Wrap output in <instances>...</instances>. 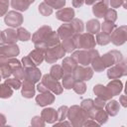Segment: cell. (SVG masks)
I'll use <instances>...</instances> for the list:
<instances>
[{
    "instance_id": "obj_6",
    "label": "cell",
    "mask_w": 127,
    "mask_h": 127,
    "mask_svg": "<svg viewBox=\"0 0 127 127\" xmlns=\"http://www.w3.org/2000/svg\"><path fill=\"white\" fill-rule=\"evenodd\" d=\"M127 75V65L124 63H118L107 71V76L110 79H118L121 76Z\"/></svg>"
},
{
    "instance_id": "obj_11",
    "label": "cell",
    "mask_w": 127,
    "mask_h": 127,
    "mask_svg": "<svg viewBox=\"0 0 127 127\" xmlns=\"http://www.w3.org/2000/svg\"><path fill=\"white\" fill-rule=\"evenodd\" d=\"M58 35H59L60 39H62V40H64L66 38L74 36L75 32H74V29H73L71 22L67 23V24H64L63 26H61L60 29L58 30Z\"/></svg>"
},
{
    "instance_id": "obj_17",
    "label": "cell",
    "mask_w": 127,
    "mask_h": 127,
    "mask_svg": "<svg viewBox=\"0 0 127 127\" xmlns=\"http://www.w3.org/2000/svg\"><path fill=\"white\" fill-rule=\"evenodd\" d=\"M55 97L52 93H50L49 91H44L42 92L40 95L37 96L36 98V101L39 105L41 106H45V105H48V104H51L53 101H54Z\"/></svg>"
},
{
    "instance_id": "obj_42",
    "label": "cell",
    "mask_w": 127,
    "mask_h": 127,
    "mask_svg": "<svg viewBox=\"0 0 127 127\" xmlns=\"http://www.w3.org/2000/svg\"><path fill=\"white\" fill-rule=\"evenodd\" d=\"M93 102L91 99H86V100H83L81 102V107L85 110V111H89L90 110V107L93 106Z\"/></svg>"
},
{
    "instance_id": "obj_24",
    "label": "cell",
    "mask_w": 127,
    "mask_h": 127,
    "mask_svg": "<svg viewBox=\"0 0 127 127\" xmlns=\"http://www.w3.org/2000/svg\"><path fill=\"white\" fill-rule=\"evenodd\" d=\"M99 29H100V25L97 20H94V19L89 20L86 24V30L90 34H95V33L97 34Z\"/></svg>"
},
{
    "instance_id": "obj_10",
    "label": "cell",
    "mask_w": 127,
    "mask_h": 127,
    "mask_svg": "<svg viewBox=\"0 0 127 127\" xmlns=\"http://www.w3.org/2000/svg\"><path fill=\"white\" fill-rule=\"evenodd\" d=\"M19 54V48L15 44H7L6 47H1V59H9Z\"/></svg>"
},
{
    "instance_id": "obj_43",
    "label": "cell",
    "mask_w": 127,
    "mask_h": 127,
    "mask_svg": "<svg viewBox=\"0 0 127 127\" xmlns=\"http://www.w3.org/2000/svg\"><path fill=\"white\" fill-rule=\"evenodd\" d=\"M122 3H123V0H110V4L113 8L119 7L120 5H122Z\"/></svg>"
},
{
    "instance_id": "obj_39",
    "label": "cell",
    "mask_w": 127,
    "mask_h": 127,
    "mask_svg": "<svg viewBox=\"0 0 127 127\" xmlns=\"http://www.w3.org/2000/svg\"><path fill=\"white\" fill-rule=\"evenodd\" d=\"M73 89L76 93L82 94L86 90V86H85V83L83 82V80H78L77 82H75L74 86H73Z\"/></svg>"
},
{
    "instance_id": "obj_19",
    "label": "cell",
    "mask_w": 127,
    "mask_h": 127,
    "mask_svg": "<svg viewBox=\"0 0 127 127\" xmlns=\"http://www.w3.org/2000/svg\"><path fill=\"white\" fill-rule=\"evenodd\" d=\"M62 66H63V69H64L65 74H68L70 72L73 73V71L76 68V62L72 58H65L63 61Z\"/></svg>"
},
{
    "instance_id": "obj_37",
    "label": "cell",
    "mask_w": 127,
    "mask_h": 127,
    "mask_svg": "<svg viewBox=\"0 0 127 127\" xmlns=\"http://www.w3.org/2000/svg\"><path fill=\"white\" fill-rule=\"evenodd\" d=\"M71 24H72V26H73L75 35H76V34H81V32H82V30H83L82 21L79 20V19H74V20L71 21Z\"/></svg>"
},
{
    "instance_id": "obj_45",
    "label": "cell",
    "mask_w": 127,
    "mask_h": 127,
    "mask_svg": "<svg viewBox=\"0 0 127 127\" xmlns=\"http://www.w3.org/2000/svg\"><path fill=\"white\" fill-rule=\"evenodd\" d=\"M83 2H85V0H72V5L73 7L77 8V7H80L83 4Z\"/></svg>"
},
{
    "instance_id": "obj_5",
    "label": "cell",
    "mask_w": 127,
    "mask_h": 127,
    "mask_svg": "<svg viewBox=\"0 0 127 127\" xmlns=\"http://www.w3.org/2000/svg\"><path fill=\"white\" fill-rule=\"evenodd\" d=\"M127 41V26L116 28L111 34V42L115 46H120Z\"/></svg>"
},
{
    "instance_id": "obj_9",
    "label": "cell",
    "mask_w": 127,
    "mask_h": 127,
    "mask_svg": "<svg viewBox=\"0 0 127 127\" xmlns=\"http://www.w3.org/2000/svg\"><path fill=\"white\" fill-rule=\"evenodd\" d=\"M22 22H23L22 15L20 13L14 12V11L9 12L7 14V16L5 17V23L11 27H18L22 24Z\"/></svg>"
},
{
    "instance_id": "obj_35",
    "label": "cell",
    "mask_w": 127,
    "mask_h": 127,
    "mask_svg": "<svg viewBox=\"0 0 127 127\" xmlns=\"http://www.w3.org/2000/svg\"><path fill=\"white\" fill-rule=\"evenodd\" d=\"M11 86L8 85L6 82L4 84H1V96L3 98H7V97H10L13 93L12 89L10 88Z\"/></svg>"
},
{
    "instance_id": "obj_32",
    "label": "cell",
    "mask_w": 127,
    "mask_h": 127,
    "mask_svg": "<svg viewBox=\"0 0 127 127\" xmlns=\"http://www.w3.org/2000/svg\"><path fill=\"white\" fill-rule=\"evenodd\" d=\"M17 34H18V39L21 41H29L31 38V34L24 28H19Z\"/></svg>"
},
{
    "instance_id": "obj_20",
    "label": "cell",
    "mask_w": 127,
    "mask_h": 127,
    "mask_svg": "<svg viewBox=\"0 0 127 127\" xmlns=\"http://www.w3.org/2000/svg\"><path fill=\"white\" fill-rule=\"evenodd\" d=\"M22 95L27 98H31L35 95V88H34V82L25 79L23 83V88H22Z\"/></svg>"
},
{
    "instance_id": "obj_12",
    "label": "cell",
    "mask_w": 127,
    "mask_h": 127,
    "mask_svg": "<svg viewBox=\"0 0 127 127\" xmlns=\"http://www.w3.org/2000/svg\"><path fill=\"white\" fill-rule=\"evenodd\" d=\"M57 18L61 21L64 22H69L73 19L74 16V11L72 8H63L61 10H59L56 14Z\"/></svg>"
},
{
    "instance_id": "obj_38",
    "label": "cell",
    "mask_w": 127,
    "mask_h": 127,
    "mask_svg": "<svg viewBox=\"0 0 127 127\" xmlns=\"http://www.w3.org/2000/svg\"><path fill=\"white\" fill-rule=\"evenodd\" d=\"M13 74L18 79H25L26 78V69L21 66H18L15 69H13Z\"/></svg>"
},
{
    "instance_id": "obj_34",
    "label": "cell",
    "mask_w": 127,
    "mask_h": 127,
    "mask_svg": "<svg viewBox=\"0 0 127 127\" xmlns=\"http://www.w3.org/2000/svg\"><path fill=\"white\" fill-rule=\"evenodd\" d=\"M101 28H102V32L107 33V34H111V33L113 32V30L116 28V25H115L114 23H112V22L105 21V22L102 24Z\"/></svg>"
},
{
    "instance_id": "obj_49",
    "label": "cell",
    "mask_w": 127,
    "mask_h": 127,
    "mask_svg": "<svg viewBox=\"0 0 127 127\" xmlns=\"http://www.w3.org/2000/svg\"><path fill=\"white\" fill-rule=\"evenodd\" d=\"M125 93H126V95H127V83H126V87H125Z\"/></svg>"
},
{
    "instance_id": "obj_33",
    "label": "cell",
    "mask_w": 127,
    "mask_h": 127,
    "mask_svg": "<svg viewBox=\"0 0 127 127\" xmlns=\"http://www.w3.org/2000/svg\"><path fill=\"white\" fill-rule=\"evenodd\" d=\"M104 19H105V21H109V22L114 23L116 21V19H117V13H116V11L114 9H108L107 12L104 15Z\"/></svg>"
},
{
    "instance_id": "obj_4",
    "label": "cell",
    "mask_w": 127,
    "mask_h": 127,
    "mask_svg": "<svg viewBox=\"0 0 127 127\" xmlns=\"http://www.w3.org/2000/svg\"><path fill=\"white\" fill-rule=\"evenodd\" d=\"M64 54H65V50L64 49V47L57 45L55 47L49 48L46 51V61L50 64H54L59 59L63 58L64 56Z\"/></svg>"
},
{
    "instance_id": "obj_47",
    "label": "cell",
    "mask_w": 127,
    "mask_h": 127,
    "mask_svg": "<svg viewBox=\"0 0 127 127\" xmlns=\"http://www.w3.org/2000/svg\"><path fill=\"white\" fill-rule=\"evenodd\" d=\"M100 0H85V3L87 5H92V4H95L97 2H99Z\"/></svg>"
},
{
    "instance_id": "obj_36",
    "label": "cell",
    "mask_w": 127,
    "mask_h": 127,
    "mask_svg": "<svg viewBox=\"0 0 127 127\" xmlns=\"http://www.w3.org/2000/svg\"><path fill=\"white\" fill-rule=\"evenodd\" d=\"M45 2L49 4L52 8H56V9H60L64 7V5L65 4V0H45Z\"/></svg>"
},
{
    "instance_id": "obj_29",
    "label": "cell",
    "mask_w": 127,
    "mask_h": 127,
    "mask_svg": "<svg viewBox=\"0 0 127 127\" xmlns=\"http://www.w3.org/2000/svg\"><path fill=\"white\" fill-rule=\"evenodd\" d=\"M75 78H74V76L72 75H70V73H68V74H65L64 77H63V85H64V88H66V89H69V88H73V86H74V83H75Z\"/></svg>"
},
{
    "instance_id": "obj_13",
    "label": "cell",
    "mask_w": 127,
    "mask_h": 127,
    "mask_svg": "<svg viewBox=\"0 0 127 127\" xmlns=\"http://www.w3.org/2000/svg\"><path fill=\"white\" fill-rule=\"evenodd\" d=\"M107 4H108V2H107L106 0H104V1H99V2H97L96 4H94V5H93V8H92L93 14H94L96 17H98V18L104 17L105 13H106L107 10H108Z\"/></svg>"
},
{
    "instance_id": "obj_1",
    "label": "cell",
    "mask_w": 127,
    "mask_h": 127,
    "mask_svg": "<svg viewBox=\"0 0 127 127\" xmlns=\"http://www.w3.org/2000/svg\"><path fill=\"white\" fill-rule=\"evenodd\" d=\"M37 87H38V90L40 92L52 90L54 93L60 94L63 91V87L60 84V82L58 81V79L54 78L51 74H45L42 81L38 84Z\"/></svg>"
},
{
    "instance_id": "obj_31",
    "label": "cell",
    "mask_w": 127,
    "mask_h": 127,
    "mask_svg": "<svg viewBox=\"0 0 127 127\" xmlns=\"http://www.w3.org/2000/svg\"><path fill=\"white\" fill-rule=\"evenodd\" d=\"M39 11H40V13H41L42 15H44V16H49V15L52 14L53 8H52L49 4H47L46 2H43V3H41V4L39 5Z\"/></svg>"
},
{
    "instance_id": "obj_23",
    "label": "cell",
    "mask_w": 127,
    "mask_h": 127,
    "mask_svg": "<svg viewBox=\"0 0 127 127\" xmlns=\"http://www.w3.org/2000/svg\"><path fill=\"white\" fill-rule=\"evenodd\" d=\"M57 115H58V112H56V110L53 108L44 109L42 112V117L48 122H53L54 120H56Z\"/></svg>"
},
{
    "instance_id": "obj_18",
    "label": "cell",
    "mask_w": 127,
    "mask_h": 127,
    "mask_svg": "<svg viewBox=\"0 0 127 127\" xmlns=\"http://www.w3.org/2000/svg\"><path fill=\"white\" fill-rule=\"evenodd\" d=\"M40 77H41V71L36 66L26 68V78L25 79H28L35 83L40 80Z\"/></svg>"
},
{
    "instance_id": "obj_40",
    "label": "cell",
    "mask_w": 127,
    "mask_h": 127,
    "mask_svg": "<svg viewBox=\"0 0 127 127\" xmlns=\"http://www.w3.org/2000/svg\"><path fill=\"white\" fill-rule=\"evenodd\" d=\"M5 82L14 89H19L21 86V81L18 78H9V79H6Z\"/></svg>"
},
{
    "instance_id": "obj_46",
    "label": "cell",
    "mask_w": 127,
    "mask_h": 127,
    "mask_svg": "<svg viewBox=\"0 0 127 127\" xmlns=\"http://www.w3.org/2000/svg\"><path fill=\"white\" fill-rule=\"evenodd\" d=\"M120 103H121L123 106L127 107V95H122V96L120 97Z\"/></svg>"
},
{
    "instance_id": "obj_2",
    "label": "cell",
    "mask_w": 127,
    "mask_h": 127,
    "mask_svg": "<svg viewBox=\"0 0 127 127\" xmlns=\"http://www.w3.org/2000/svg\"><path fill=\"white\" fill-rule=\"evenodd\" d=\"M98 52L94 50H89V51H77L74 52L71 56V58L79 64L81 65H87L91 64V61L95 58L98 57Z\"/></svg>"
},
{
    "instance_id": "obj_44",
    "label": "cell",
    "mask_w": 127,
    "mask_h": 127,
    "mask_svg": "<svg viewBox=\"0 0 127 127\" xmlns=\"http://www.w3.org/2000/svg\"><path fill=\"white\" fill-rule=\"evenodd\" d=\"M8 4H9V1L8 0H1V7H2V11H1V14L3 15L6 11V8L8 7Z\"/></svg>"
},
{
    "instance_id": "obj_48",
    "label": "cell",
    "mask_w": 127,
    "mask_h": 127,
    "mask_svg": "<svg viewBox=\"0 0 127 127\" xmlns=\"http://www.w3.org/2000/svg\"><path fill=\"white\" fill-rule=\"evenodd\" d=\"M122 5H123V7H124L125 9H127V0H123Z\"/></svg>"
},
{
    "instance_id": "obj_41",
    "label": "cell",
    "mask_w": 127,
    "mask_h": 127,
    "mask_svg": "<svg viewBox=\"0 0 127 127\" xmlns=\"http://www.w3.org/2000/svg\"><path fill=\"white\" fill-rule=\"evenodd\" d=\"M22 63H23V65L24 67L28 68V67H32V66H37L36 64L33 62V60L28 56V57H25L22 59Z\"/></svg>"
},
{
    "instance_id": "obj_26",
    "label": "cell",
    "mask_w": 127,
    "mask_h": 127,
    "mask_svg": "<svg viewBox=\"0 0 127 127\" xmlns=\"http://www.w3.org/2000/svg\"><path fill=\"white\" fill-rule=\"evenodd\" d=\"M110 42H111L110 34H107V33H104V32L97 33V36H96V43L97 44L103 46V45H107Z\"/></svg>"
},
{
    "instance_id": "obj_28",
    "label": "cell",
    "mask_w": 127,
    "mask_h": 127,
    "mask_svg": "<svg viewBox=\"0 0 127 127\" xmlns=\"http://www.w3.org/2000/svg\"><path fill=\"white\" fill-rule=\"evenodd\" d=\"M64 69H63V66L56 64V65H53V66H52V68H51V73H50V74H51L54 78H56V79H61V78L64 77Z\"/></svg>"
},
{
    "instance_id": "obj_15",
    "label": "cell",
    "mask_w": 127,
    "mask_h": 127,
    "mask_svg": "<svg viewBox=\"0 0 127 127\" xmlns=\"http://www.w3.org/2000/svg\"><path fill=\"white\" fill-rule=\"evenodd\" d=\"M29 57L33 60V62L36 64V65H39V64H41V63L44 61V59L46 57V50L36 48L33 52H31L29 54Z\"/></svg>"
},
{
    "instance_id": "obj_22",
    "label": "cell",
    "mask_w": 127,
    "mask_h": 127,
    "mask_svg": "<svg viewBox=\"0 0 127 127\" xmlns=\"http://www.w3.org/2000/svg\"><path fill=\"white\" fill-rule=\"evenodd\" d=\"M32 2L30 0H12L11 1V5L14 9L16 10H20V11H25L28 9V7L30 6Z\"/></svg>"
},
{
    "instance_id": "obj_25",
    "label": "cell",
    "mask_w": 127,
    "mask_h": 127,
    "mask_svg": "<svg viewBox=\"0 0 127 127\" xmlns=\"http://www.w3.org/2000/svg\"><path fill=\"white\" fill-rule=\"evenodd\" d=\"M63 47H64V49L65 50V52L71 53V51H73V50L76 48V46H75V41H74L73 36L64 39V42H63Z\"/></svg>"
},
{
    "instance_id": "obj_27",
    "label": "cell",
    "mask_w": 127,
    "mask_h": 127,
    "mask_svg": "<svg viewBox=\"0 0 127 127\" xmlns=\"http://www.w3.org/2000/svg\"><path fill=\"white\" fill-rule=\"evenodd\" d=\"M91 64H92V67L95 71L97 72H100L102 71L104 68H105V65H104V63L102 61V59L98 56V57H95L92 61H91Z\"/></svg>"
},
{
    "instance_id": "obj_3",
    "label": "cell",
    "mask_w": 127,
    "mask_h": 127,
    "mask_svg": "<svg viewBox=\"0 0 127 127\" xmlns=\"http://www.w3.org/2000/svg\"><path fill=\"white\" fill-rule=\"evenodd\" d=\"M75 41V46L78 49H87L90 50L95 46V40L90 33L76 34L73 36Z\"/></svg>"
},
{
    "instance_id": "obj_8",
    "label": "cell",
    "mask_w": 127,
    "mask_h": 127,
    "mask_svg": "<svg viewBox=\"0 0 127 127\" xmlns=\"http://www.w3.org/2000/svg\"><path fill=\"white\" fill-rule=\"evenodd\" d=\"M93 71L90 67H82L76 66L75 70L73 71V76L76 80H89L92 77Z\"/></svg>"
},
{
    "instance_id": "obj_21",
    "label": "cell",
    "mask_w": 127,
    "mask_h": 127,
    "mask_svg": "<svg viewBox=\"0 0 127 127\" xmlns=\"http://www.w3.org/2000/svg\"><path fill=\"white\" fill-rule=\"evenodd\" d=\"M107 88H108V90L111 92V94L113 96L114 95H117L122 90V82L119 79H113L112 81H110L108 83Z\"/></svg>"
},
{
    "instance_id": "obj_14",
    "label": "cell",
    "mask_w": 127,
    "mask_h": 127,
    "mask_svg": "<svg viewBox=\"0 0 127 127\" xmlns=\"http://www.w3.org/2000/svg\"><path fill=\"white\" fill-rule=\"evenodd\" d=\"M18 39V34L14 30L8 29L2 32V45L4 43L6 44H15Z\"/></svg>"
},
{
    "instance_id": "obj_30",
    "label": "cell",
    "mask_w": 127,
    "mask_h": 127,
    "mask_svg": "<svg viewBox=\"0 0 127 127\" xmlns=\"http://www.w3.org/2000/svg\"><path fill=\"white\" fill-rule=\"evenodd\" d=\"M118 110H119V103L116 100H111L106 104V111L110 115H112V116L116 115Z\"/></svg>"
},
{
    "instance_id": "obj_7",
    "label": "cell",
    "mask_w": 127,
    "mask_h": 127,
    "mask_svg": "<svg viewBox=\"0 0 127 127\" xmlns=\"http://www.w3.org/2000/svg\"><path fill=\"white\" fill-rule=\"evenodd\" d=\"M101 59H102L104 65L106 67V66H111V65L118 64L122 60V55L120 52L114 50V51H111V52L105 54L104 56H102Z\"/></svg>"
},
{
    "instance_id": "obj_16",
    "label": "cell",
    "mask_w": 127,
    "mask_h": 127,
    "mask_svg": "<svg viewBox=\"0 0 127 127\" xmlns=\"http://www.w3.org/2000/svg\"><path fill=\"white\" fill-rule=\"evenodd\" d=\"M93 91L94 93L97 95V97H100L104 100H107V99H110L113 95L111 94V92L108 90L107 86H103L101 84H97L94 86L93 88Z\"/></svg>"
}]
</instances>
